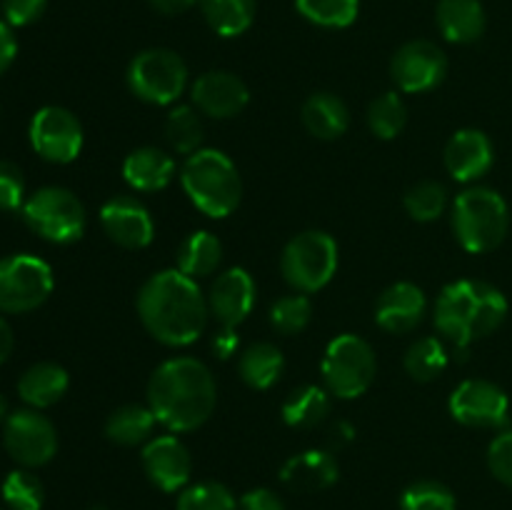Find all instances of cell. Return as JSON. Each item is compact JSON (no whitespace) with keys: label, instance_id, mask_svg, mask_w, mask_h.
I'll use <instances>...</instances> for the list:
<instances>
[{"label":"cell","instance_id":"1","mask_svg":"<svg viewBox=\"0 0 512 510\" xmlns=\"http://www.w3.org/2000/svg\"><path fill=\"white\" fill-rule=\"evenodd\" d=\"M138 315L158 343L185 348L203 335L210 308L198 280L170 268L145 280L138 293Z\"/></svg>","mask_w":512,"mask_h":510},{"label":"cell","instance_id":"2","mask_svg":"<svg viewBox=\"0 0 512 510\" xmlns=\"http://www.w3.org/2000/svg\"><path fill=\"white\" fill-rule=\"evenodd\" d=\"M218 388L208 365L200 360L170 358L148 380V405L158 423L170 433L198 430L213 415Z\"/></svg>","mask_w":512,"mask_h":510},{"label":"cell","instance_id":"3","mask_svg":"<svg viewBox=\"0 0 512 510\" xmlns=\"http://www.w3.org/2000/svg\"><path fill=\"white\" fill-rule=\"evenodd\" d=\"M508 318V300L483 280H455L435 303V328L465 358L470 345L500 328Z\"/></svg>","mask_w":512,"mask_h":510},{"label":"cell","instance_id":"4","mask_svg":"<svg viewBox=\"0 0 512 510\" xmlns=\"http://www.w3.org/2000/svg\"><path fill=\"white\" fill-rule=\"evenodd\" d=\"M180 183L190 203L208 218H228L243 198V180L225 153L200 148L183 163Z\"/></svg>","mask_w":512,"mask_h":510},{"label":"cell","instance_id":"5","mask_svg":"<svg viewBox=\"0 0 512 510\" xmlns=\"http://www.w3.org/2000/svg\"><path fill=\"white\" fill-rule=\"evenodd\" d=\"M510 228V208L493 188L463 190L453 203V230L468 253H490L505 240Z\"/></svg>","mask_w":512,"mask_h":510},{"label":"cell","instance_id":"6","mask_svg":"<svg viewBox=\"0 0 512 510\" xmlns=\"http://www.w3.org/2000/svg\"><path fill=\"white\" fill-rule=\"evenodd\" d=\"M320 373H323V383L330 395L340 400H355L368 393L373 385L378 360H375L368 340L353 333H343L330 340V345L325 348Z\"/></svg>","mask_w":512,"mask_h":510},{"label":"cell","instance_id":"7","mask_svg":"<svg viewBox=\"0 0 512 510\" xmlns=\"http://www.w3.org/2000/svg\"><path fill=\"white\" fill-rule=\"evenodd\" d=\"M20 210H23L25 225L35 235L55 245L80 240L85 233V223H88V215H85L78 195L60 185H45V188L35 190Z\"/></svg>","mask_w":512,"mask_h":510},{"label":"cell","instance_id":"8","mask_svg":"<svg viewBox=\"0 0 512 510\" xmlns=\"http://www.w3.org/2000/svg\"><path fill=\"white\" fill-rule=\"evenodd\" d=\"M280 270L295 293H318L338 270V243L325 230H305L285 245Z\"/></svg>","mask_w":512,"mask_h":510},{"label":"cell","instance_id":"9","mask_svg":"<svg viewBox=\"0 0 512 510\" xmlns=\"http://www.w3.org/2000/svg\"><path fill=\"white\" fill-rule=\"evenodd\" d=\"M188 85V65L175 50L148 48L130 60L128 88L150 105H170Z\"/></svg>","mask_w":512,"mask_h":510},{"label":"cell","instance_id":"10","mask_svg":"<svg viewBox=\"0 0 512 510\" xmlns=\"http://www.w3.org/2000/svg\"><path fill=\"white\" fill-rule=\"evenodd\" d=\"M53 268L43 258L15 253L0 260V313H30L53 293Z\"/></svg>","mask_w":512,"mask_h":510},{"label":"cell","instance_id":"11","mask_svg":"<svg viewBox=\"0 0 512 510\" xmlns=\"http://www.w3.org/2000/svg\"><path fill=\"white\" fill-rule=\"evenodd\" d=\"M3 445L18 465L28 470L40 468L58 453V430L40 410H15L5 420Z\"/></svg>","mask_w":512,"mask_h":510},{"label":"cell","instance_id":"12","mask_svg":"<svg viewBox=\"0 0 512 510\" xmlns=\"http://www.w3.org/2000/svg\"><path fill=\"white\" fill-rule=\"evenodd\" d=\"M30 145L43 160L68 165L83 150V125L60 105H45L30 120Z\"/></svg>","mask_w":512,"mask_h":510},{"label":"cell","instance_id":"13","mask_svg":"<svg viewBox=\"0 0 512 510\" xmlns=\"http://www.w3.org/2000/svg\"><path fill=\"white\" fill-rule=\"evenodd\" d=\"M450 415L468 428H503L508 423L510 400L500 385L490 380H463L450 393Z\"/></svg>","mask_w":512,"mask_h":510},{"label":"cell","instance_id":"14","mask_svg":"<svg viewBox=\"0 0 512 510\" xmlns=\"http://www.w3.org/2000/svg\"><path fill=\"white\" fill-rule=\"evenodd\" d=\"M390 75L403 93H428L448 75V58L430 40H410L390 60Z\"/></svg>","mask_w":512,"mask_h":510},{"label":"cell","instance_id":"15","mask_svg":"<svg viewBox=\"0 0 512 510\" xmlns=\"http://www.w3.org/2000/svg\"><path fill=\"white\" fill-rule=\"evenodd\" d=\"M143 470L150 483L163 493H180L193 475V458L185 443L175 435H158L143 445Z\"/></svg>","mask_w":512,"mask_h":510},{"label":"cell","instance_id":"16","mask_svg":"<svg viewBox=\"0 0 512 510\" xmlns=\"http://www.w3.org/2000/svg\"><path fill=\"white\" fill-rule=\"evenodd\" d=\"M100 225L113 243L125 250H143L153 243L155 225L140 200L118 195L100 208Z\"/></svg>","mask_w":512,"mask_h":510},{"label":"cell","instance_id":"17","mask_svg":"<svg viewBox=\"0 0 512 510\" xmlns=\"http://www.w3.org/2000/svg\"><path fill=\"white\" fill-rule=\"evenodd\" d=\"M195 108L208 118H235L245 110L250 100V90L238 75L228 70H210L203 73L190 88Z\"/></svg>","mask_w":512,"mask_h":510},{"label":"cell","instance_id":"18","mask_svg":"<svg viewBox=\"0 0 512 510\" xmlns=\"http://www.w3.org/2000/svg\"><path fill=\"white\" fill-rule=\"evenodd\" d=\"M255 280L245 268H230L213 283L208 295L210 315L218 318L223 328H238L255 308Z\"/></svg>","mask_w":512,"mask_h":510},{"label":"cell","instance_id":"19","mask_svg":"<svg viewBox=\"0 0 512 510\" xmlns=\"http://www.w3.org/2000/svg\"><path fill=\"white\" fill-rule=\"evenodd\" d=\"M493 143L483 130H458L445 145V168L458 183H475L493 168Z\"/></svg>","mask_w":512,"mask_h":510},{"label":"cell","instance_id":"20","mask_svg":"<svg viewBox=\"0 0 512 510\" xmlns=\"http://www.w3.org/2000/svg\"><path fill=\"white\" fill-rule=\"evenodd\" d=\"M428 310V300L425 293L415 283H395L380 295L378 305H375V323L383 330L395 335L410 333L418 328Z\"/></svg>","mask_w":512,"mask_h":510},{"label":"cell","instance_id":"21","mask_svg":"<svg viewBox=\"0 0 512 510\" xmlns=\"http://www.w3.org/2000/svg\"><path fill=\"white\" fill-rule=\"evenodd\" d=\"M338 460L328 450H305L280 468V480L298 493H318L338 483Z\"/></svg>","mask_w":512,"mask_h":510},{"label":"cell","instance_id":"22","mask_svg":"<svg viewBox=\"0 0 512 510\" xmlns=\"http://www.w3.org/2000/svg\"><path fill=\"white\" fill-rule=\"evenodd\" d=\"M123 178L138 193H158L175 178V160L165 150L143 145L125 158Z\"/></svg>","mask_w":512,"mask_h":510},{"label":"cell","instance_id":"23","mask_svg":"<svg viewBox=\"0 0 512 510\" xmlns=\"http://www.w3.org/2000/svg\"><path fill=\"white\" fill-rule=\"evenodd\" d=\"M435 20L445 40L458 45H468L480 40L485 33V8L480 0H440L435 8Z\"/></svg>","mask_w":512,"mask_h":510},{"label":"cell","instance_id":"24","mask_svg":"<svg viewBox=\"0 0 512 510\" xmlns=\"http://www.w3.org/2000/svg\"><path fill=\"white\" fill-rule=\"evenodd\" d=\"M68 370L58 363H35L20 375L18 395L28 408L43 410L68 393Z\"/></svg>","mask_w":512,"mask_h":510},{"label":"cell","instance_id":"25","mask_svg":"<svg viewBox=\"0 0 512 510\" xmlns=\"http://www.w3.org/2000/svg\"><path fill=\"white\" fill-rule=\"evenodd\" d=\"M303 125L310 135L320 140H335L345 135L350 128V110L338 95L333 93H315L310 95L300 110Z\"/></svg>","mask_w":512,"mask_h":510},{"label":"cell","instance_id":"26","mask_svg":"<svg viewBox=\"0 0 512 510\" xmlns=\"http://www.w3.org/2000/svg\"><path fill=\"white\" fill-rule=\"evenodd\" d=\"M155 425H158V418L150 405H120L105 420V438L115 445L133 448V445L148 443Z\"/></svg>","mask_w":512,"mask_h":510},{"label":"cell","instance_id":"27","mask_svg":"<svg viewBox=\"0 0 512 510\" xmlns=\"http://www.w3.org/2000/svg\"><path fill=\"white\" fill-rule=\"evenodd\" d=\"M283 370L285 358L273 343H253L238 360L240 378L253 390H270L280 380Z\"/></svg>","mask_w":512,"mask_h":510},{"label":"cell","instance_id":"28","mask_svg":"<svg viewBox=\"0 0 512 510\" xmlns=\"http://www.w3.org/2000/svg\"><path fill=\"white\" fill-rule=\"evenodd\" d=\"M220 260H223V243L208 230H195L178 248V270L193 280L213 275Z\"/></svg>","mask_w":512,"mask_h":510},{"label":"cell","instance_id":"29","mask_svg":"<svg viewBox=\"0 0 512 510\" xmlns=\"http://www.w3.org/2000/svg\"><path fill=\"white\" fill-rule=\"evenodd\" d=\"M330 393L328 388L320 385H303V388L293 390L288 400L283 403V420L285 425L298 430L315 428L323 423L330 413Z\"/></svg>","mask_w":512,"mask_h":510},{"label":"cell","instance_id":"30","mask_svg":"<svg viewBox=\"0 0 512 510\" xmlns=\"http://www.w3.org/2000/svg\"><path fill=\"white\" fill-rule=\"evenodd\" d=\"M205 20L223 38H238L253 25L255 0H200Z\"/></svg>","mask_w":512,"mask_h":510},{"label":"cell","instance_id":"31","mask_svg":"<svg viewBox=\"0 0 512 510\" xmlns=\"http://www.w3.org/2000/svg\"><path fill=\"white\" fill-rule=\"evenodd\" d=\"M448 368V350L443 340L438 338H420L405 353V370L418 383H430L440 378Z\"/></svg>","mask_w":512,"mask_h":510},{"label":"cell","instance_id":"32","mask_svg":"<svg viewBox=\"0 0 512 510\" xmlns=\"http://www.w3.org/2000/svg\"><path fill=\"white\" fill-rule=\"evenodd\" d=\"M295 8L320 28H350L358 20L360 0H295Z\"/></svg>","mask_w":512,"mask_h":510},{"label":"cell","instance_id":"33","mask_svg":"<svg viewBox=\"0 0 512 510\" xmlns=\"http://www.w3.org/2000/svg\"><path fill=\"white\" fill-rule=\"evenodd\" d=\"M165 138L180 155H193L203 143V123L190 105H178L165 120Z\"/></svg>","mask_w":512,"mask_h":510},{"label":"cell","instance_id":"34","mask_svg":"<svg viewBox=\"0 0 512 510\" xmlns=\"http://www.w3.org/2000/svg\"><path fill=\"white\" fill-rule=\"evenodd\" d=\"M0 493L10 510H43L45 488L38 475L30 473L28 468H18L5 475Z\"/></svg>","mask_w":512,"mask_h":510},{"label":"cell","instance_id":"35","mask_svg":"<svg viewBox=\"0 0 512 510\" xmlns=\"http://www.w3.org/2000/svg\"><path fill=\"white\" fill-rule=\"evenodd\" d=\"M405 123H408V108H405L403 98L398 93H385L370 103L368 125L380 140L398 138L403 133Z\"/></svg>","mask_w":512,"mask_h":510},{"label":"cell","instance_id":"36","mask_svg":"<svg viewBox=\"0 0 512 510\" xmlns=\"http://www.w3.org/2000/svg\"><path fill=\"white\" fill-rule=\"evenodd\" d=\"M178 510H238V498L228 485L205 480L180 490Z\"/></svg>","mask_w":512,"mask_h":510},{"label":"cell","instance_id":"37","mask_svg":"<svg viewBox=\"0 0 512 510\" xmlns=\"http://www.w3.org/2000/svg\"><path fill=\"white\" fill-rule=\"evenodd\" d=\"M445 208H448V190L435 180H423L405 195V210L418 223H433L445 213Z\"/></svg>","mask_w":512,"mask_h":510},{"label":"cell","instance_id":"38","mask_svg":"<svg viewBox=\"0 0 512 510\" xmlns=\"http://www.w3.org/2000/svg\"><path fill=\"white\" fill-rule=\"evenodd\" d=\"M400 510H458V500L448 485L438 480H418L403 490Z\"/></svg>","mask_w":512,"mask_h":510},{"label":"cell","instance_id":"39","mask_svg":"<svg viewBox=\"0 0 512 510\" xmlns=\"http://www.w3.org/2000/svg\"><path fill=\"white\" fill-rule=\"evenodd\" d=\"M313 318V303L305 293L285 295L270 308V325L283 335H298Z\"/></svg>","mask_w":512,"mask_h":510},{"label":"cell","instance_id":"40","mask_svg":"<svg viewBox=\"0 0 512 510\" xmlns=\"http://www.w3.org/2000/svg\"><path fill=\"white\" fill-rule=\"evenodd\" d=\"M25 205L23 170L10 160H0V210L13 213Z\"/></svg>","mask_w":512,"mask_h":510},{"label":"cell","instance_id":"41","mask_svg":"<svg viewBox=\"0 0 512 510\" xmlns=\"http://www.w3.org/2000/svg\"><path fill=\"white\" fill-rule=\"evenodd\" d=\"M488 468L500 483L512 488V430H505L490 443Z\"/></svg>","mask_w":512,"mask_h":510},{"label":"cell","instance_id":"42","mask_svg":"<svg viewBox=\"0 0 512 510\" xmlns=\"http://www.w3.org/2000/svg\"><path fill=\"white\" fill-rule=\"evenodd\" d=\"M3 20L13 28H25L43 18L48 0H3Z\"/></svg>","mask_w":512,"mask_h":510},{"label":"cell","instance_id":"43","mask_svg":"<svg viewBox=\"0 0 512 510\" xmlns=\"http://www.w3.org/2000/svg\"><path fill=\"white\" fill-rule=\"evenodd\" d=\"M238 510H288L283 498L270 488H253L240 495Z\"/></svg>","mask_w":512,"mask_h":510},{"label":"cell","instance_id":"44","mask_svg":"<svg viewBox=\"0 0 512 510\" xmlns=\"http://www.w3.org/2000/svg\"><path fill=\"white\" fill-rule=\"evenodd\" d=\"M15 55H18V40H15L13 25L0 20V75L13 65Z\"/></svg>","mask_w":512,"mask_h":510},{"label":"cell","instance_id":"45","mask_svg":"<svg viewBox=\"0 0 512 510\" xmlns=\"http://www.w3.org/2000/svg\"><path fill=\"white\" fill-rule=\"evenodd\" d=\"M240 338L235 333V328H220L213 338V350L220 360H228L238 353Z\"/></svg>","mask_w":512,"mask_h":510},{"label":"cell","instance_id":"46","mask_svg":"<svg viewBox=\"0 0 512 510\" xmlns=\"http://www.w3.org/2000/svg\"><path fill=\"white\" fill-rule=\"evenodd\" d=\"M195 3H200V0H150V5L163 15H180L193 8Z\"/></svg>","mask_w":512,"mask_h":510},{"label":"cell","instance_id":"47","mask_svg":"<svg viewBox=\"0 0 512 510\" xmlns=\"http://www.w3.org/2000/svg\"><path fill=\"white\" fill-rule=\"evenodd\" d=\"M10 353H13V328L0 315V365L10 358Z\"/></svg>","mask_w":512,"mask_h":510},{"label":"cell","instance_id":"48","mask_svg":"<svg viewBox=\"0 0 512 510\" xmlns=\"http://www.w3.org/2000/svg\"><path fill=\"white\" fill-rule=\"evenodd\" d=\"M5 420H8V400L0 393V423H5Z\"/></svg>","mask_w":512,"mask_h":510}]
</instances>
